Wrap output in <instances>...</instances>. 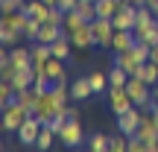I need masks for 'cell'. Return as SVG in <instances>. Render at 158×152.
<instances>
[{
  "label": "cell",
  "instance_id": "cell-1",
  "mask_svg": "<svg viewBox=\"0 0 158 152\" xmlns=\"http://www.w3.org/2000/svg\"><path fill=\"white\" fill-rule=\"evenodd\" d=\"M64 105H68V102H62L56 94H53V91H44V94H38V105H35L32 114L47 126V123H50V117H53V114H59Z\"/></svg>",
  "mask_w": 158,
  "mask_h": 152
},
{
  "label": "cell",
  "instance_id": "cell-2",
  "mask_svg": "<svg viewBox=\"0 0 158 152\" xmlns=\"http://www.w3.org/2000/svg\"><path fill=\"white\" fill-rule=\"evenodd\" d=\"M27 114H32V111H27L18 100L3 102V132H12V135H15V132L21 129V123L27 120Z\"/></svg>",
  "mask_w": 158,
  "mask_h": 152
},
{
  "label": "cell",
  "instance_id": "cell-3",
  "mask_svg": "<svg viewBox=\"0 0 158 152\" xmlns=\"http://www.w3.org/2000/svg\"><path fill=\"white\" fill-rule=\"evenodd\" d=\"M141 120H143V108L132 105L129 111L117 114V132H120V135H126V138H135L138 129H141Z\"/></svg>",
  "mask_w": 158,
  "mask_h": 152
},
{
  "label": "cell",
  "instance_id": "cell-4",
  "mask_svg": "<svg viewBox=\"0 0 158 152\" xmlns=\"http://www.w3.org/2000/svg\"><path fill=\"white\" fill-rule=\"evenodd\" d=\"M126 91H129L132 102H135L138 108H149V102H152V88H149L141 76H132L129 82H126Z\"/></svg>",
  "mask_w": 158,
  "mask_h": 152
},
{
  "label": "cell",
  "instance_id": "cell-5",
  "mask_svg": "<svg viewBox=\"0 0 158 152\" xmlns=\"http://www.w3.org/2000/svg\"><path fill=\"white\" fill-rule=\"evenodd\" d=\"M91 29H94V41H97V47H106V50H111V38H114V23H111V18H94L91 21Z\"/></svg>",
  "mask_w": 158,
  "mask_h": 152
},
{
  "label": "cell",
  "instance_id": "cell-6",
  "mask_svg": "<svg viewBox=\"0 0 158 152\" xmlns=\"http://www.w3.org/2000/svg\"><path fill=\"white\" fill-rule=\"evenodd\" d=\"M41 129H44V123H41L35 114H27V120L21 123V129H18L15 135H18V141H21V143H27V146H35V141H38Z\"/></svg>",
  "mask_w": 158,
  "mask_h": 152
},
{
  "label": "cell",
  "instance_id": "cell-7",
  "mask_svg": "<svg viewBox=\"0 0 158 152\" xmlns=\"http://www.w3.org/2000/svg\"><path fill=\"white\" fill-rule=\"evenodd\" d=\"M59 138H62V143L68 149H76L79 143H82V126H79L76 114H70V117H68V123H64V129L59 132Z\"/></svg>",
  "mask_w": 158,
  "mask_h": 152
},
{
  "label": "cell",
  "instance_id": "cell-8",
  "mask_svg": "<svg viewBox=\"0 0 158 152\" xmlns=\"http://www.w3.org/2000/svg\"><path fill=\"white\" fill-rule=\"evenodd\" d=\"M108 105H111L114 114H123V111H129L135 102H132V97H129L126 88H108Z\"/></svg>",
  "mask_w": 158,
  "mask_h": 152
},
{
  "label": "cell",
  "instance_id": "cell-9",
  "mask_svg": "<svg viewBox=\"0 0 158 152\" xmlns=\"http://www.w3.org/2000/svg\"><path fill=\"white\" fill-rule=\"evenodd\" d=\"M138 138H143L147 143L158 141V114H152L149 108H143V120H141V129H138Z\"/></svg>",
  "mask_w": 158,
  "mask_h": 152
},
{
  "label": "cell",
  "instance_id": "cell-10",
  "mask_svg": "<svg viewBox=\"0 0 158 152\" xmlns=\"http://www.w3.org/2000/svg\"><path fill=\"white\" fill-rule=\"evenodd\" d=\"M135 21H138V6H132V3H126L123 9L111 18L114 29H135Z\"/></svg>",
  "mask_w": 158,
  "mask_h": 152
},
{
  "label": "cell",
  "instance_id": "cell-11",
  "mask_svg": "<svg viewBox=\"0 0 158 152\" xmlns=\"http://www.w3.org/2000/svg\"><path fill=\"white\" fill-rule=\"evenodd\" d=\"M70 41H73V47H76V50H82V53L91 50V47L97 44V41H94V29H91V23H82V27H79L76 32L70 35Z\"/></svg>",
  "mask_w": 158,
  "mask_h": 152
},
{
  "label": "cell",
  "instance_id": "cell-12",
  "mask_svg": "<svg viewBox=\"0 0 158 152\" xmlns=\"http://www.w3.org/2000/svg\"><path fill=\"white\" fill-rule=\"evenodd\" d=\"M21 12H23L27 18H35V21H41V23H47V18H50V6H47L44 0H27Z\"/></svg>",
  "mask_w": 158,
  "mask_h": 152
},
{
  "label": "cell",
  "instance_id": "cell-13",
  "mask_svg": "<svg viewBox=\"0 0 158 152\" xmlns=\"http://www.w3.org/2000/svg\"><path fill=\"white\" fill-rule=\"evenodd\" d=\"M135 41H138V38H135L132 29H117L114 38H111V53H126V50H132Z\"/></svg>",
  "mask_w": 158,
  "mask_h": 152
},
{
  "label": "cell",
  "instance_id": "cell-14",
  "mask_svg": "<svg viewBox=\"0 0 158 152\" xmlns=\"http://www.w3.org/2000/svg\"><path fill=\"white\" fill-rule=\"evenodd\" d=\"M114 64L117 68H123L129 76H138V70H141V62L135 59V53L126 50V53H114Z\"/></svg>",
  "mask_w": 158,
  "mask_h": 152
},
{
  "label": "cell",
  "instance_id": "cell-15",
  "mask_svg": "<svg viewBox=\"0 0 158 152\" xmlns=\"http://www.w3.org/2000/svg\"><path fill=\"white\" fill-rule=\"evenodd\" d=\"M9 62L15 64L18 70L29 68V64H32V47H12L9 50Z\"/></svg>",
  "mask_w": 158,
  "mask_h": 152
},
{
  "label": "cell",
  "instance_id": "cell-16",
  "mask_svg": "<svg viewBox=\"0 0 158 152\" xmlns=\"http://www.w3.org/2000/svg\"><path fill=\"white\" fill-rule=\"evenodd\" d=\"M50 50H53V56H56V59L68 62L70 53H73V41H70V35H59V38L50 44Z\"/></svg>",
  "mask_w": 158,
  "mask_h": 152
},
{
  "label": "cell",
  "instance_id": "cell-17",
  "mask_svg": "<svg viewBox=\"0 0 158 152\" xmlns=\"http://www.w3.org/2000/svg\"><path fill=\"white\" fill-rule=\"evenodd\" d=\"M53 59L50 44H41V41H32V68H44L47 62Z\"/></svg>",
  "mask_w": 158,
  "mask_h": 152
},
{
  "label": "cell",
  "instance_id": "cell-18",
  "mask_svg": "<svg viewBox=\"0 0 158 152\" xmlns=\"http://www.w3.org/2000/svg\"><path fill=\"white\" fill-rule=\"evenodd\" d=\"M23 23H27V15H23V12H6V15H3V21H0V27L23 32Z\"/></svg>",
  "mask_w": 158,
  "mask_h": 152
},
{
  "label": "cell",
  "instance_id": "cell-19",
  "mask_svg": "<svg viewBox=\"0 0 158 152\" xmlns=\"http://www.w3.org/2000/svg\"><path fill=\"white\" fill-rule=\"evenodd\" d=\"M138 76H141L149 88H152V85H158V62H152V59H149V62H143L141 70H138Z\"/></svg>",
  "mask_w": 158,
  "mask_h": 152
},
{
  "label": "cell",
  "instance_id": "cell-20",
  "mask_svg": "<svg viewBox=\"0 0 158 152\" xmlns=\"http://www.w3.org/2000/svg\"><path fill=\"white\" fill-rule=\"evenodd\" d=\"M70 94H73V100H88V97L94 94V88H91V79H88V76L76 79V82L70 85Z\"/></svg>",
  "mask_w": 158,
  "mask_h": 152
},
{
  "label": "cell",
  "instance_id": "cell-21",
  "mask_svg": "<svg viewBox=\"0 0 158 152\" xmlns=\"http://www.w3.org/2000/svg\"><path fill=\"white\" fill-rule=\"evenodd\" d=\"M82 23H91V21H85L76 9H73V12H64V23H62V27H64V35H73Z\"/></svg>",
  "mask_w": 158,
  "mask_h": 152
},
{
  "label": "cell",
  "instance_id": "cell-22",
  "mask_svg": "<svg viewBox=\"0 0 158 152\" xmlns=\"http://www.w3.org/2000/svg\"><path fill=\"white\" fill-rule=\"evenodd\" d=\"M44 73L50 76L53 82H59V79H68V73H64V62H62V59H56V56H53L50 62L44 64Z\"/></svg>",
  "mask_w": 158,
  "mask_h": 152
},
{
  "label": "cell",
  "instance_id": "cell-23",
  "mask_svg": "<svg viewBox=\"0 0 158 152\" xmlns=\"http://www.w3.org/2000/svg\"><path fill=\"white\" fill-rule=\"evenodd\" d=\"M18 102H21L27 111H35V105H38V91L35 88H27V91H18V97H15Z\"/></svg>",
  "mask_w": 158,
  "mask_h": 152
},
{
  "label": "cell",
  "instance_id": "cell-24",
  "mask_svg": "<svg viewBox=\"0 0 158 152\" xmlns=\"http://www.w3.org/2000/svg\"><path fill=\"white\" fill-rule=\"evenodd\" d=\"M129 73H126L123 68H117V64H114L111 70H108V85H111V88H126V82H129Z\"/></svg>",
  "mask_w": 158,
  "mask_h": 152
},
{
  "label": "cell",
  "instance_id": "cell-25",
  "mask_svg": "<svg viewBox=\"0 0 158 152\" xmlns=\"http://www.w3.org/2000/svg\"><path fill=\"white\" fill-rule=\"evenodd\" d=\"M21 38H23V32L0 27V44H6V47H18V44H21Z\"/></svg>",
  "mask_w": 158,
  "mask_h": 152
},
{
  "label": "cell",
  "instance_id": "cell-26",
  "mask_svg": "<svg viewBox=\"0 0 158 152\" xmlns=\"http://www.w3.org/2000/svg\"><path fill=\"white\" fill-rule=\"evenodd\" d=\"M53 138H59L56 132L50 129V126H44V129H41V135H38V141H35V149H41V152H47L53 146Z\"/></svg>",
  "mask_w": 158,
  "mask_h": 152
},
{
  "label": "cell",
  "instance_id": "cell-27",
  "mask_svg": "<svg viewBox=\"0 0 158 152\" xmlns=\"http://www.w3.org/2000/svg\"><path fill=\"white\" fill-rule=\"evenodd\" d=\"M91 79V88H94V94H100V91H108L111 85H108V73H100V70H94V73H88Z\"/></svg>",
  "mask_w": 158,
  "mask_h": 152
},
{
  "label": "cell",
  "instance_id": "cell-28",
  "mask_svg": "<svg viewBox=\"0 0 158 152\" xmlns=\"http://www.w3.org/2000/svg\"><path fill=\"white\" fill-rule=\"evenodd\" d=\"M108 143H111V138H108V135H97V132H94V135L88 138V149H94V152H106Z\"/></svg>",
  "mask_w": 158,
  "mask_h": 152
},
{
  "label": "cell",
  "instance_id": "cell-29",
  "mask_svg": "<svg viewBox=\"0 0 158 152\" xmlns=\"http://www.w3.org/2000/svg\"><path fill=\"white\" fill-rule=\"evenodd\" d=\"M38 29H41V21L27 18V23H23V38L27 41H38Z\"/></svg>",
  "mask_w": 158,
  "mask_h": 152
},
{
  "label": "cell",
  "instance_id": "cell-30",
  "mask_svg": "<svg viewBox=\"0 0 158 152\" xmlns=\"http://www.w3.org/2000/svg\"><path fill=\"white\" fill-rule=\"evenodd\" d=\"M76 12L85 18V21H94V18H97V3H91V0H79Z\"/></svg>",
  "mask_w": 158,
  "mask_h": 152
},
{
  "label": "cell",
  "instance_id": "cell-31",
  "mask_svg": "<svg viewBox=\"0 0 158 152\" xmlns=\"http://www.w3.org/2000/svg\"><path fill=\"white\" fill-rule=\"evenodd\" d=\"M108 152H129V138H126V135L111 138V143H108Z\"/></svg>",
  "mask_w": 158,
  "mask_h": 152
},
{
  "label": "cell",
  "instance_id": "cell-32",
  "mask_svg": "<svg viewBox=\"0 0 158 152\" xmlns=\"http://www.w3.org/2000/svg\"><path fill=\"white\" fill-rule=\"evenodd\" d=\"M79 6V0H59V9H64V12H73Z\"/></svg>",
  "mask_w": 158,
  "mask_h": 152
},
{
  "label": "cell",
  "instance_id": "cell-33",
  "mask_svg": "<svg viewBox=\"0 0 158 152\" xmlns=\"http://www.w3.org/2000/svg\"><path fill=\"white\" fill-rule=\"evenodd\" d=\"M147 6H149V9H152L155 15H158V0H147Z\"/></svg>",
  "mask_w": 158,
  "mask_h": 152
},
{
  "label": "cell",
  "instance_id": "cell-34",
  "mask_svg": "<svg viewBox=\"0 0 158 152\" xmlns=\"http://www.w3.org/2000/svg\"><path fill=\"white\" fill-rule=\"evenodd\" d=\"M132 6H147V0H129Z\"/></svg>",
  "mask_w": 158,
  "mask_h": 152
},
{
  "label": "cell",
  "instance_id": "cell-35",
  "mask_svg": "<svg viewBox=\"0 0 158 152\" xmlns=\"http://www.w3.org/2000/svg\"><path fill=\"white\" fill-rule=\"evenodd\" d=\"M152 100H158V85H152Z\"/></svg>",
  "mask_w": 158,
  "mask_h": 152
},
{
  "label": "cell",
  "instance_id": "cell-36",
  "mask_svg": "<svg viewBox=\"0 0 158 152\" xmlns=\"http://www.w3.org/2000/svg\"><path fill=\"white\" fill-rule=\"evenodd\" d=\"M44 3H47V6H59V0H44Z\"/></svg>",
  "mask_w": 158,
  "mask_h": 152
},
{
  "label": "cell",
  "instance_id": "cell-37",
  "mask_svg": "<svg viewBox=\"0 0 158 152\" xmlns=\"http://www.w3.org/2000/svg\"><path fill=\"white\" fill-rule=\"evenodd\" d=\"M91 3H97V0H91Z\"/></svg>",
  "mask_w": 158,
  "mask_h": 152
},
{
  "label": "cell",
  "instance_id": "cell-38",
  "mask_svg": "<svg viewBox=\"0 0 158 152\" xmlns=\"http://www.w3.org/2000/svg\"><path fill=\"white\" fill-rule=\"evenodd\" d=\"M88 152H94V149H88Z\"/></svg>",
  "mask_w": 158,
  "mask_h": 152
}]
</instances>
